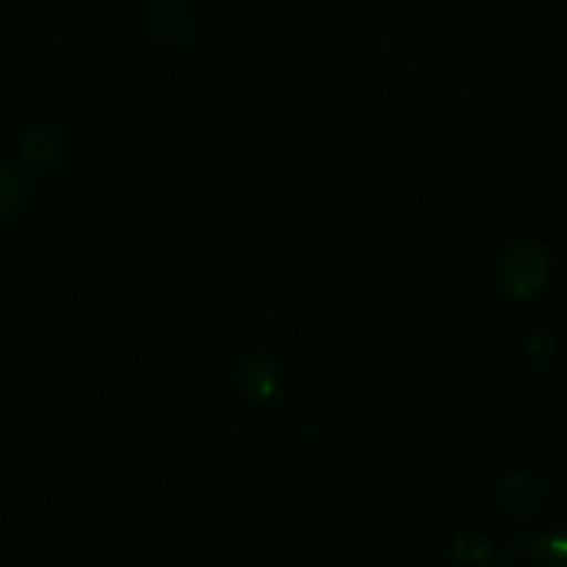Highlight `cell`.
Returning a JSON list of instances; mask_svg holds the SVG:
<instances>
[{
	"label": "cell",
	"instance_id": "cell-3",
	"mask_svg": "<svg viewBox=\"0 0 567 567\" xmlns=\"http://www.w3.org/2000/svg\"><path fill=\"white\" fill-rule=\"evenodd\" d=\"M241 382L252 396H269V393H275V374L264 363H258V360L244 365Z\"/></svg>",
	"mask_w": 567,
	"mask_h": 567
},
{
	"label": "cell",
	"instance_id": "cell-4",
	"mask_svg": "<svg viewBox=\"0 0 567 567\" xmlns=\"http://www.w3.org/2000/svg\"><path fill=\"white\" fill-rule=\"evenodd\" d=\"M20 203V181L11 172L0 169V216H9Z\"/></svg>",
	"mask_w": 567,
	"mask_h": 567
},
{
	"label": "cell",
	"instance_id": "cell-1",
	"mask_svg": "<svg viewBox=\"0 0 567 567\" xmlns=\"http://www.w3.org/2000/svg\"><path fill=\"white\" fill-rule=\"evenodd\" d=\"M504 286L515 297H532L548 282V264L546 255L535 247H518L504 258L502 266Z\"/></svg>",
	"mask_w": 567,
	"mask_h": 567
},
{
	"label": "cell",
	"instance_id": "cell-5",
	"mask_svg": "<svg viewBox=\"0 0 567 567\" xmlns=\"http://www.w3.org/2000/svg\"><path fill=\"white\" fill-rule=\"evenodd\" d=\"M25 155H28V161H33V164H42V161L53 158L55 155V142H48V136H42V133H39V136H33L31 142H28Z\"/></svg>",
	"mask_w": 567,
	"mask_h": 567
},
{
	"label": "cell",
	"instance_id": "cell-2",
	"mask_svg": "<svg viewBox=\"0 0 567 567\" xmlns=\"http://www.w3.org/2000/svg\"><path fill=\"white\" fill-rule=\"evenodd\" d=\"M540 496H543V485L537 480H529V476H507V480H504V491H502L504 507H513V509L535 507Z\"/></svg>",
	"mask_w": 567,
	"mask_h": 567
}]
</instances>
